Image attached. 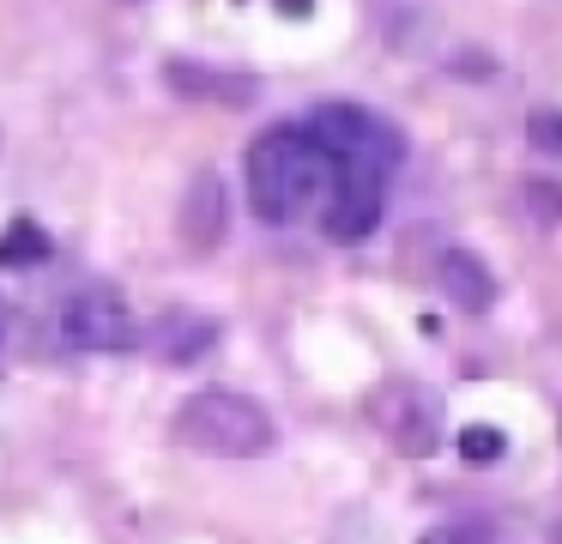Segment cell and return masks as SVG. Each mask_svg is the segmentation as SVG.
I'll return each instance as SVG.
<instances>
[{
  "mask_svg": "<svg viewBox=\"0 0 562 544\" xmlns=\"http://www.w3.org/2000/svg\"><path fill=\"white\" fill-rule=\"evenodd\" d=\"M327 193V157L303 127H267L248 145V206L260 224H296Z\"/></svg>",
  "mask_w": 562,
  "mask_h": 544,
  "instance_id": "6da1fadb",
  "label": "cell"
},
{
  "mask_svg": "<svg viewBox=\"0 0 562 544\" xmlns=\"http://www.w3.org/2000/svg\"><path fill=\"white\" fill-rule=\"evenodd\" d=\"M303 133L321 145L327 169H339V176L387 181L393 169L405 164V133L393 127L387 115L363 109V103H321L315 115H308V127H303Z\"/></svg>",
  "mask_w": 562,
  "mask_h": 544,
  "instance_id": "7a4b0ae2",
  "label": "cell"
},
{
  "mask_svg": "<svg viewBox=\"0 0 562 544\" xmlns=\"http://www.w3.org/2000/svg\"><path fill=\"white\" fill-rule=\"evenodd\" d=\"M176 442L206 459H255L279 442V430H272V418L248 393L206 387V393H194L176 411Z\"/></svg>",
  "mask_w": 562,
  "mask_h": 544,
  "instance_id": "3957f363",
  "label": "cell"
},
{
  "mask_svg": "<svg viewBox=\"0 0 562 544\" xmlns=\"http://www.w3.org/2000/svg\"><path fill=\"white\" fill-rule=\"evenodd\" d=\"M67 351H86V357H115V351L134 345V314L115 290H79L61 302V321H55Z\"/></svg>",
  "mask_w": 562,
  "mask_h": 544,
  "instance_id": "277c9868",
  "label": "cell"
},
{
  "mask_svg": "<svg viewBox=\"0 0 562 544\" xmlns=\"http://www.w3.org/2000/svg\"><path fill=\"white\" fill-rule=\"evenodd\" d=\"M381 212H387V181L327 169V212H321V224H327L333 242H363L381 224Z\"/></svg>",
  "mask_w": 562,
  "mask_h": 544,
  "instance_id": "5b68a950",
  "label": "cell"
},
{
  "mask_svg": "<svg viewBox=\"0 0 562 544\" xmlns=\"http://www.w3.org/2000/svg\"><path fill=\"white\" fill-rule=\"evenodd\" d=\"M375 423L387 430V442L400 447V454H436L441 406L424 387H387V393L375 399Z\"/></svg>",
  "mask_w": 562,
  "mask_h": 544,
  "instance_id": "8992f818",
  "label": "cell"
},
{
  "mask_svg": "<svg viewBox=\"0 0 562 544\" xmlns=\"http://www.w3.org/2000/svg\"><path fill=\"white\" fill-rule=\"evenodd\" d=\"M164 85L188 103H218V109H248L260 97V85L248 73H218V67H200V60H170Z\"/></svg>",
  "mask_w": 562,
  "mask_h": 544,
  "instance_id": "52a82bcc",
  "label": "cell"
},
{
  "mask_svg": "<svg viewBox=\"0 0 562 544\" xmlns=\"http://www.w3.org/2000/svg\"><path fill=\"white\" fill-rule=\"evenodd\" d=\"M436 278H441V290H448V302L465 314H484L490 302H496V273H490L472 248H448L436 266Z\"/></svg>",
  "mask_w": 562,
  "mask_h": 544,
  "instance_id": "ba28073f",
  "label": "cell"
},
{
  "mask_svg": "<svg viewBox=\"0 0 562 544\" xmlns=\"http://www.w3.org/2000/svg\"><path fill=\"white\" fill-rule=\"evenodd\" d=\"M218 236H224V181L212 169H200L182 193V242L194 254H206Z\"/></svg>",
  "mask_w": 562,
  "mask_h": 544,
  "instance_id": "9c48e42d",
  "label": "cell"
},
{
  "mask_svg": "<svg viewBox=\"0 0 562 544\" xmlns=\"http://www.w3.org/2000/svg\"><path fill=\"white\" fill-rule=\"evenodd\" d=\"M218 338V321H200V314H170L158 326V357L164 363H194L200 351H212Z\"/></svg>",
  "mask_w": 562,
  "mask_h": 544,
  "instance_id": "30bf717a",
  "label": "cell"
},
{
  "mask_svg": "<svg viewBox=\"0 0 562 544\" xmlns=\"http://www.w3.org/2000/svg\"><path fill=\"white\" fill-rule=\"evenodd\" d=\"M49 254H55L49 230L31 224V218H19V224L0 230V266H43Z\"/></svg>",
  "mask_w": 562,
  "mask_h": 544,
  "instance_id": "8fae6325",
  "label": "cell"
},
{
  "mask_svg": "<svg viewBox=\"0 0 562 544\" xmlns=\"http://www.w3.org/2000/svg\"><path fill=\"white\" fill-rule=\"evenodd\" d=\"M502 447H508V435L490 430V423H472V430H460V454L472 459V466H490V459H502Z\"/></svg>",
  "mask_w": 562,
  "mask_h": 544,
  "instance_id": "7c38bea8",
  "label": "cell"
},
{
  "mask_svg": "<svg viewBox=\"0 0 562 544\" xmlns=\"http://www.w3.org/2000/svg\"><path fill=\"white\" fill-rule=\"evenodd\" d=\"M526 133H532L544 152H562V115H557V109H538V115L526 121Z\"/></svg>",
  "mask_w": 562,
  "mask_h": 544,
  "instance_id": "4fadbf2b",
  "label": "cell"
},
{
  "mask_svg": "<svg viewBox=\"0 0 562 544\" xmlns=\"http://www.w3.org/2000/svg\"><path fill=\"white\" fill-rule=\"evenodd\" d=\"M424 544H490V532H477V526H441V532H429Z\"/></svg>",
  "mask_w": 562,
  "mask_h": 544,
  "instance_id": "5bb4252c",
  "label": "cell"
},
{
  "mask_svg": "<svg viewBox=\"0 0 562 544\" xmlns=\"http://www.w3.org/2000/svg\"><path fill=\"white\" fill-rule=\"evenodd\" d=\"M0 338H7V302H0Z\"/></svg>",
  "mask_w": 562,
  "mask_h": 544,
  "instance_id": "9a60e30c",
  "label": "cell"
}]
</instances>
